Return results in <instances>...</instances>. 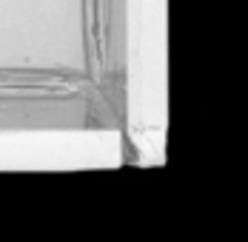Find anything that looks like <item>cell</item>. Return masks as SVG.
I'll use <instances>...</instances> for the list:
<instances>
[]
</instances>
